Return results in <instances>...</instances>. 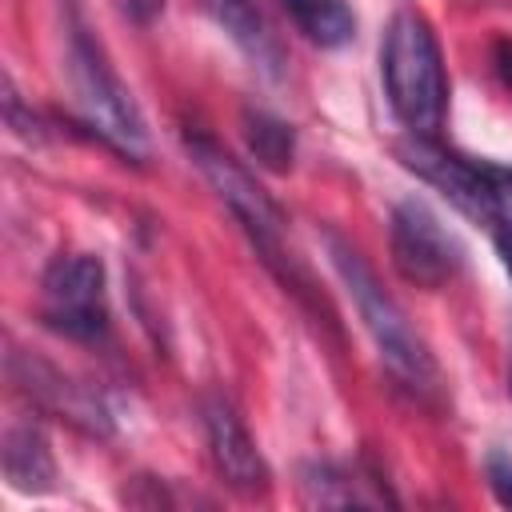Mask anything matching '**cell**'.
Wrapping results in <instances>:
<instances>
[{
    "mask_svg": "<svg viewBox=\"0 0 512 512\" xmlns=\"http://www.w3.org/2000/svg\"><path fill=\"white\" fill-rule=\"evenodd\" d=\"M68 80H72V96L76 108L84 116V124L112 144L120 156L128 160H144L148 156V124L128 92V84L112 72L104 48L88 36L84 24H72L68 32Z\"/></svg>",
    "mask_w": 512,
    "mask_h": 512,
    "instance_id": "4",
    "label": "cell"
},
{
    "mask_svg": "<svg viewBox=\"0 0 512 512\" xmlns=\"http://www.w3.org/2000/svg\"><path fill=\"white\" fill-rule=\"evenodd\" d=\"M484 476H488L492 496H496L504 508H512V456H508V452H488Z\"/></svg>",
    "mask_w": 512,
    "mask_h": 512,
    "instance_id": "14",
    "label": "cell"
},
{
    "mask_svg": "<svg viewBox=\"0 0 512 512\" xmlns=\"http://www.w3.org/2000/svg\"><path fill=\"white\" fill-rule=\"evenodd\" d=\"M40 320L76 344H96L108 336V280L100 256L68 252L44 268Z\"/></svg>",
    "mask_w": 512,
    "mask_h": 512,
    "instance_id": "6",
    "label": "cell"
},
{
    "mask_svg": "<svg viewBox=\"0 0 512 512\" xmlns=\"http://www.w3.org/2000/svg\"><path fill=\"white\" fill-rule=\"evenodd\" d=\"M380 80L392 116L412 136H440L448 112V76H444L440 44L420 12L400 8L388 20L380 44Z\"/></svg>",
    "mask_w": 512,
    "mask_h": 512,
    "instance_id": "2",
    "label": "cell"
},
{
    "mask_svg": "<svg viewBox=\"0 0 512 512\" xmlns=\"http://www.w3.org/2000/svg\"><path fill=\"white\" fill-rule=\"evenodd\" d=\"M388 248H392V268L416 284V288H444L448 280H456V272L464 268V244L456 240L452 228H444V220L416 196H404L392 208L388 220Z\"/></svg>",
    "mask_w": 512,
    "mask_h": 512,
    "instance_id": "7",
    "label": "cell"
},
{
    "mask_svg": "<svg viewBox=\"0 0 512 512\" xmlns=\"http://www.w3.org/2000/svg\"><path fill=\"white\" fill-rule=\"evenodd\" d=\"M296 32L320 48H344L356 36V16L344 0H280Z\"/></svg>",
    "mask_w": 512,
    "mask_h": 512,
    "instance_id": "12",
    "label": "cell"
},
{
    "mask_svg": "<svg viewBox=\"0 0 512 512\" xmlns=\"http://www.w3.org/2000/svg\"><path fill=\"white\" fill-rule=\"evenodd\" d=\"M508 396H512V356H508Z\"/></svg>",
    "mask_w": 512,
    "mask_h": 512,
    "instance_id": "18",
    "label": "cell"
},
{
    "mask_svg": "<svg viewBox=\"0 0 512 512\" xmlns=\"http://www.w3.org/2000/svg\"><path fill=\"white\" fill-rule=\"evenodd\" d=\"M200 4L208 20L252 60V68H260L268 80L284 72V48L252 0H200Z\"/></svg>",
    "mask_w": 512,
    "mask_h": 512,
    "instance_id": "10",
    "label": "cell"
},
{
    "mask_svg": "<svg viewBox=\"0 0 512 512\" xmlns=\"http://www.w3.org/2000/svg\"><path fill=\"white\" fill-rule=\"evenodd\" d=\"M200 424H204V440H208V456L216 476L244 492V496H260L272 484V472L248 432V424L240 420L236 404L224 392H204L200 396Z\"/></svg>",
    "mask_w": 512,
    "mask_h": 512,
    "instance_id": "8",
    "label": "cell"
},
{
    "mask_svg": "<svg viewBox=\"0 0 512 512\" xmlns=\"http://www.w3.org/2000/svg\"><path fill=\"white\" fill-rule=\"evenodd\" d=\"M492 56H496V72H500V80L512 84V40H496Z\"/></svg>",
    "mask_w": 512,
    "mask_h": 512,
    "instance_id": "16",
    "label": "cell"
},
{
    "mask_svg": "<svg viewBox=\"0 0 512 512\" xmlns=\"http://www.w3.org/2000/svg\"><path fill=\"white\" fill-rule=\"evenodd\" d=\"M324 244H328L332 268H336L340 284L348 288V296H352V304H356V312L364 320V332L372 336L384 368L396 376V384L404 392H412L416 400L432 404L444 384H440V368H436V356L428 352L424 336L408 324L404 308L380 288L376 272L368 268V260L348 240H340L336 232H328Z\"/></svg>",
    "mask_w": 512,
    "mask_h": 512,
    "instance_id": "1",
    "label": "cell"
},
{
    "mask_svg": "<svg viewBox=\"0 0 512 512\" xmlns=\"http://www.w3.org/2000/svg\"><path fill=\"white\" fill-rule=\"evenodd\" d=\"M244 140H248V152L256 156V164H264L268 172H288L292 168L296 132L280 116H272L264 108H244Z\"/></svg>",
    "mask_w": 512,
    "mask_h": 512,
    "instance_id": "13",
    "label": "cell"
},
{
    "mask_svg": "<svg viewBox=\"0 0 512 512\" xmlns=\"http://www.w3.org/2000/svg\"><path fill=\"white\" fill-rule=\"evenodd\" d=\"M184 148L192 156V164L204 172V180L216 188V196L224 200V208L236 216V224L244 228V236L252 240V248L260 252V260L292 288V292H308V276L304 268L292 260V248L284 244V212L280 204L256 184V176L232 156L224 152L212 136L204 132H184Z\"/></svg>",
    "mask_w": 512,
    "mask_h": 512,
    "instance_id": "3",
    "label": "cell"
},
{
    "mask_svg": "<svg viewBox=\"0 0 512 512\" xmlns=\"http://www.w3.org/2000/svg\"><path fill=\"white\" fill-rule=\"evenodd\" d=\"M396 156H400L404 168H412L420 180L440 188L472 220L492 224V220L504 216V204L512 200V168L508 164H492V160L452 152L436 136H412L408 132L396 144Z\"/></svg>",
    "mask_w": 512,
    "mask_h": 512,
    "instance_id": "5",
    "label": "cell"
},
{
    "mask_svg": "<svg viewBox=\"0 0 512 512\" xmlns=\"http://www.w3.org/2000/svg\"><path fill=\"white\" fill-rule=\"evenodd\" d=\"M124 8H128L136 20H148V16H156V12L164 8V0H124Z\"/></svg>",
    "mask_w": 512,
    "mask_h": 512,
    "instance_id": "17",
    "label": "cell"
},
{
    "mask_svg": "<svg viewBox=\"0 0 512 512\" xmlns=\"http://www.w3.org/2000/svg\"><path fill=\"white\" fill-rule=\"evenodd\" d=\"M300 492H304L308 504H320V508L396 504V496L384 488V480H376L360 464H344V460H312V464H304L300 468Z\"/></svg>",
    "mask_w": 512,
    "mask_h": 512,
    "instance_id": "9",
    "label": "cell"
},
{
    "mask_svg": "<svg viewBox=\"0 0 512 512\" xmlns=\"http://www.w3.org/2000/svg\"><path fill=\"white\" fill-rule=\"evenodd\" d=\"M492 244H496V256H500L504 272L512 276V216L492 220Z\"/></svg>",
    "mask_w": 512,
    "mask_h": 512,
    "instance_id": "15",
    "label": "cell"
},
{
    "mask_svg": "<svg viewBox=\"0 0 512 512\" xmlns=\"http://www.w3.org/2000/svg\"><path fill=\"white\" fill-rule=\"evenodd\" d=\"M0 460H4V476L16 492L40 496V492L56 488V460H52V448H48V436L40 432V424H32V420L8 424Z\"/></svg>",
    "mask_w": 512,
    "mask_h": 512,
    "instance_id": "11",
    "label": "cell"
}]
</instances>
